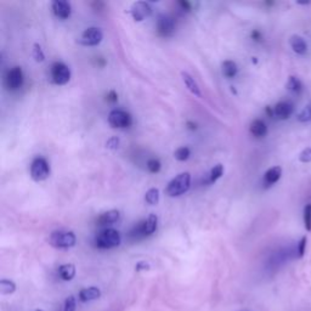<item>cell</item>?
I'll return each mask as SVG.
<instances>
[{
    "label": "cell",
    "instance_id": "obj_1",
    "mask_svg": "<svg viewBox=\"0 0 311 311\" xmlns=\"http://www.w3.org/2000/svg\"><path fill=\"white\" fill-rule=\"evenodd\" d=\"M191 186V175L190 173H181L175 176L165 188V193L169 197H179L185 192H187Z\"/></svg>",
    "mask_w": 311,
    "mask_h": 311
},
{
    "label": "cell",
    "instance_id": "obj_2",
    "mask_svg": "<svg viewBox=\"0 0 311 311\" xmlns=\"http://www.w3.org/2000/svg\"><path fill=\"white\" fill-rule=\"evenodd\" d=\"M122 242L121 233L115 229H105L96 236L95 243L101 249H111L118 247Z\"/></svg>",
    "mask_w": 311,
    "mask_h": 311
},
{
    "label": "cell",
    "instance_id": "obj_3",
    "mask_svg": "<svg viewBox=\"0 0 311 311\" xmlns=\"http://www.w3.org/2000/svg\"><path fill=\"white\" fill-rule=\"evenodd\" d=\"M77 237L73 232L71 231H54L49 237V243L50 246L60 249H66L76 246Z\"/></svg>",
    "mask_w": 311,
    "mask_h": 311
},
{
    "label": "cell",
    "instance_id": "obj_4",
    "mask_svg": "<svg viewBox=\"0 0 311 311\" xmlns=\"http://www.w3.org/2000/svg\"><path fill=\"white\" fill-rule=\"evenodd\" d=\"M50 175V167L45 158L37 157L31 164V178L34 181H44Z\"/></svg>",
    "mask_w": 311,
    "mask_h": 311
},
{
    "label": "cell",
    "instance_id": "obj_5",
    "mask_svg": "<svg viewBox=\"0 0 311 311\" xmlns=\"http://www.w3.org/2000/svg\"><path fill=\"white\" fill-rule=\"evenodd\" d=\"M50 74L53 82L58 85L67 84L69 79H71V69L63 62H55L51 66Z\"/></svg>",
    "mask_w": 311,
    "mask_h": 311
},
{
    "label": "cell",
    "instance_id": "obj_6",
    "mask_svg": "<svg viewBox=\"0 0 311 311\" xmlns=\"http://www.w3.org/2000/svg\"><path fill=\"white\" fill-rule=\"evenodd\" d=\"M133 123V119L129 113L122 110H113L108 115V124L115 129L128 128Z\"/></svg>",
    "mask_w": 311,
    "mask_h": 311
},
{
    "label": "cell",
    "instance_id": "obj_7",
    "mask_svg": "<svg viewBox=\"0 0 311 311\" xmlns=\"http://www.w3.org/2000/svg\"><path fill=\"white\" fill-rule=\"evenodd\" d=\"M5 87L9 90H17L23 84V72L21 67H12L6 72L4 78Z\"/></svg>",
    "mask_w": 311,
    "mask_h": 311
},
{
    "label": "cell",
    "instance_id": "obj_8",
    "mask_svg": "<svg viewBox=\"0 0 311 311\" xmlns=\"http://www.w3.org/2000/svg\"><path fill=\"white\" fill-rule=\"evenodd\" d=\"M129 12H130L134 21L141 22V21L150 17V15L152 14V7L150 6L149 2L146 1H136L134 2V4H131Z\"/></svg>",
    "mask_w": 311,
    "mask_h": 311
},
{
    "label": "cell",
    "instance_id": "obj_9",
    "mask_svg": "<svg viewBox=\"0 0 311 311\" xmlns=\"http://www.w3.org/2000/svg\"><path fill=\"white\" fill-rule=\"evenodd\" d=\"M102 38L103 34L100 28L90 27L82 33V37H80L79 41L80 44H83L85 46H95L101 43Z\"/></svg>",
    "mask_w": 311,
    "mask_h": 311
},
{
    "label": "cell",
    "instance_id": "obj_10",
    "mask_svg": "<svg viewBox=\"0 0 311 311\" xmlns=\"http://www.w3.org/2000/svg\"><path fill=\"white\" fill-rule=\"evenodd\" d=\"M157 32L162 37H170L174 33V21L167 15H160L157 20Z\"/></svg>",
    "mask_w": 311,
    "mask_h": 311
},
{
    "label": "cell",
    "instance_id": "obj_11",
    "mask_svg": "<svg viewBox=\"0 0 311 311\" xmlns=\"http://www.w3.org/2000/svg\"><path fill=\"white\" fill-rule=\"evenodd\" d=\"M51 9H53L54 15L61 20H66L71 16L72 7L68 1L64 0H55L51 2Z\"/></svg>",
    "mask_w": 311,
    "mask_h": 311
},
{
    "label": "cell",
    "instance_id": "obj_12",
    "mask_svg": "<svg viewBox=\"0 0 311 311\" xmlns=\"http://www.w3.org/2000/svg\"><path fill=\"white\" fill-rule=\"evenodd\" d=\"M293 113V105L288 101H281L274 107V115L279 119H288Z\"/></svg>",
    "mask_w": 311,
    "mask_h": 311
},
{
    "label": "cell",
    "instance_id": "obj_13",
    "mask_svg": "<svg viewBox=\"0 0 311 311\" xmlns=\"http://www.w3.org/2000/svg\"><path fill=\"white\" fill-rule=\"evenodd\" d=\"M101 297V291L97 287H88V288H83L78 294L80 302L88 303L92 300H96Z\"/></svg>",
    "mask_w": 311,
    "mask_h": 311
},
{
    "label": "cell",
    "instance_id": "obj_14",
    "mask_svg": "<svg viewBox=\"0 0 311 311\" xmlns=\"http://www.w3.org/2000/svg\"><path fill=\"white\" fill-rule=\"evenodd\" d=\"M121 218V213L116 209H112V211H107L105 213H102L100 217L97 218V224L101 225V226H106V225H112L115 224Z\"/></svg>",
    "mask_w": 311,
    "mask_h": 311
},
{
    "label": "cell",
    "instance_id": "obj_15",
    "mask_svg": "<svg viewBox=\"0 0 311 311\" xmlns=\"http://www.w3.org/2000/svg\"><path fill=\"white\" fill-rule=\"evenodd\" d=\"M289 45L293 49V51L299 55H304L308 51V44L307 41L304 40V38H302L300 35H292L291 39H289Z\"/></svg>",
    "mask_w": 311,
    "mask_h": 311
},
{
    "label": "cell",
    "instance_id": "obj_16",
    "mask_svg": "<svg viewBox=\"0 0 311 311\" xmlns=\"http://www.w3.org/2000/svg\"><path fill=\"white\" fill-rule=\"evenodd\" d=\"M181 78H183V82L185 83L186 88H187V89L190 90L191 94H193L194 96H197V97H201L202 96L201 90H199L198 84H197L196 80L193 79L191 74H188L187 72H181Z\"/></svg>",
    "mask_w": 311,
    "mask_h": 311
},
{
    "label": "cell",
    "instance_id": "obj_17",
    "mask_svg": "<svg viewBox=\"0 0 311 311\" xmlns=\"http://www.w3.org/2000/svg\"><path fill=\"white\" fill-rule=\"evenodd\" d=\"M281 175H282L281 167H279V165L272 167L265 173V174H264V183H265V185H268V186L274 185V184H276L277 181L281 179Z\"/></svg>",
    "mask_w": 311,
    "mask_h": 311
},
{
    "label": "cell",
    "instance_id": "obj_18",
    "mask_svg": "<svg viewBox=\"0 0 311 311\" xmlns=\"http://www.w3.org/2000/svg\"><path fill=\"white\" fill-rule=\"evenodd\" d=\"M157 224H158V218L156 214H151L144 222H142V232L144 236H150L152 235L156 230H157Z\"/></svg>",
    "mask_w": 311,
    "mask_h": 311
},
{
    "label": "cell",
    "instance_id": "obj_19",
    "mask_svg": "<svg viewBox=\"0 0 311 311\" xmlns=\"http://www.w3.org/2000/svg\"><path fill=\"white\" fill-rule=\"evenodd\" d=\"M249 130L252 133V135L256 137H263L268 134V126L260 119H255V121L252 122L249 126Z\"/></svg>",
    "mask_w": 311,
    "mask_h": 311
},
{
    "label": "cell",
    "instance_id": "obj_20",
    "mask_svg": "<svg viewBox=\"0 0 311 311\" xmlns=\"http://www.w3.org/2000/svg\"><path fill=\"white\" fill-rule=\"evenodd\" d=\"M59 275L63 281H71L76 276V266L73 264H64L59 268Z\"/></svg>",
    "mask_w": 311,
    "mask_h": 311
},
{
    "label": "cell",
    "instance_id": "obj_21",
    "mask_svg": "<svg viewBox=\"0 0 311 311\" xmlns=\"http://www.w3.org/2000/svg\"><path fill=\"white\" fill-rule=\"evenodd\" d=\"M237 72H238L237 64H236L233 61L227 60V61H225L224 63H222V74H224L226 78H233L236 74H237Z\"/></svg>",
    "mask_w": 311,
    "mask_h": 311
},
{
    "label": "cell",
    "instance_id": "obj_22",
    "mask_svg": "<svg viewBox=\"0 0 311 311\" xmlns=\"http://www.w3.org/2000/svg\"><path fill=\"white\" fill-rule=\"evenodd\" d=\"M0 292L5 295L12 294V293L16 292V283L14 281H10V280L2 279L0 281Z\"/></svg>",
    "mask_w": 311,
    "mask_h": 311
},
{
    "label": "cell",
    "instance_id": "obj_23",
    "mask_svg": "<svg viewBox=\"0 0 311 311\" xmlns=\"http://www.w3.org/2000/svg\"><path fill=\"white\" fill-rule=\"evenodd\" d=\"M145 202L150 206H156L159 202V190L158 188H150L145 194Z\"/></svg>",
    "mask_w": 311,
    "mask_h": 311
},
{
    "label": "cell",
    "instance_id": "obj_24",
    "mask_svg": "<svg viewBox=\"0 0 311 311\" xmlns=\"http://www.w3.org/2000/svg\"><path fill=\"white\" fill-rule=\"evenodd\" d=\"M287 89L291 90L294 94H299L302 92V83L297 77H289L288 82H287Z\"/></svg>",
    "mask_w": 311,
    "mask_h": 311
},
{
    "label": "cell",
    "instance_id": "obj_25",
    "mask_svg": "<svg viewBox=\"0 0 311 311\" xmlns=\"http://www.w3.org/2000/svg\"><path fill=\"white\" fill-rule=\"evenodd\" d=\"M191 151L188 147L183 146V147H179L178 150L174 152V157L175 159L180 160V162H184V160H187L188 157H190Z\"/></svg>",
    "mask_w": 311,
    "mask_h": 311
},
{
    "label": "cell",
    "instance_id": "obj_26",
    "mask_svg": "<svg viewBox=\"0 0 311 311\" xmlns=\"http://www.w3.org/2000/svg\"><path fill=\"white\" fill-rule=\"evenodd\" d=\"M222 174H224V167H222V164H217L213 169L211 170L209 180H211V183H215V181L219 180V179L221 178Z\"/></svg>",
    "mask_w": 311,
    "mask_h": 311
},
{
    "label": "cell",
    "instance_id": "obj_27",
    "mask_svg": "<svg viewBox=\"0 0 311 311\" xmlns=\"http://www.w3.org/2000/svg\"><path fill=\"white\" fill-rule=\"evenodd\" d=\"M146 167H147V169H149L150 173H154V174H156V173H158L160 170V168H162V164H160L159 159H157V158H151V159L147 160Z\"/></svg>",
    "mask_w": 311,
    "mask_h": 311
},
{
    "label": "cell",
    "instance_id": "obj_28",
    "mask_svg": "<svg viewBox=\"0 0 311 311\" xmlns=\"http://www.w3.org/2000/svg\"><path fill=\"white\" fill-rule=\"evenodd\" d=\"M33 58L37 62H43L45 60V55H44V51L41 49V46L39 44H34L33 45Z\"/></svg>",
    "mask_w": 311,
    "mask_h": 311
},
{
    "label": "cell",
    "instance_id": "obj_29",
    "mask_svg": "<svg viewBox=\"0 0 311 311\" xmlns=\"http://www.w3.org/2000/svg\"><path fill=\"white\" fill-rule=\"evenodd\" d=\"M304 226L307 231H311V204H308L304 208Z\"/></svg>",
    "mask_w": 311,
    "mask_h": 311
},
{
    "label": "cell",
    "instance_id": "obj_30",
    "mask_svg": "<svg viewBox=\"0 0 311 311\" xmlns=\"http://www.w3.org/2000/svg\"><path fill=\"white\" fill-rule=\"evenodd\" d=\"M76 308H77L76 298H74L73 295H69V297L64 300L63 311H76Z\"/></svg>",
    "mask_w": 311,
    "mask_h": 311
},
{
    "label": "cell",
    "instance_id": "obj_31",
    "mask_svg": "<svg viewBox=\"0 0 311 311\" xmlns=\"http://www.w3.org/2000/svg\"><path fill=\"white\" fill-rule=\"evenodd\" d=\"M298 119H299L300 122L310 121L311 119V106H305V107L303 108L302 112L299 113V116H298Z\"/></svg>",
    "mask_w": 311,
    "mask_h": 311
},
{
    "label": "cell",
    "instance_id": "obj_32",
    "mask_svg": "<svg viewBox=\"0 0 311 311\" xmlns=\"http://www.w3.org/2000/svg\"><path fill=\"white\" fill-rule=\"evenodd\" d=\"M299 160L303 163L311 162V147H307L305 150H303L302 154L299 155Z\"/></svg>",
    "mask_w": 311,
    "mask_h": 311
},
{
    "label": "cell",
    "instance_id": "obj_33",
    "mask_svg": "<svg viewBox=\"0 0 311 311\" xmlns=\"http://www.w3.org/2000/svg\"><path fill=\"white\" fill-rule=\"evenodd\" d=\"M106 147L110 150H117L119 147V139L117 136H112L106 142Z\"/></svg>",
    "mask_w": 311,
    "mask_h": 311
},
{
    "label": "cell",
    "instance_id": "obj_34",
    "mask_svg": "<svg viewBox=\"0 0 311 311\" xmlns=\"http://www.w3.org/2000/svg\"><path fill=\"white\" fill-rule=\"evenodd\" d=\"M305 248H307V237H303L302 240H300L299 245H298V253H299L300 258L304 255Z\"/></svg>",
    "mask_w": 311,
    "mask_h": 311
},
{
    "label": "cell",
    "instance_id": "obj_35",
    "mask_svg": "<svg viewBox=\"0 0 311 311\" xmlns=\"http://www.w3.org/2000/svg\"><path fill=\"white\" fill-rule=\"evenodd\" d=\"M150 269H151V266H150L149 263H146V261H139V263L136 264L135 266V270L139 272V271H149Z\"/></svg>",
    "mask_w": 311,
    "mask_h": 311
},
{
    "label": "cell",
    "instance_id": "obj_36",
    "mask_svg": "<svg viewBox=\"0 0 311 311\" xmlns=\"http://www.w3.org/2000/svg\"><path fill=\"white\" fill-rule=\"evenodd\" d=\"M179 5H180L184 11H191V9H192V4L188 1H184V0L179 1Z\"/></svg>",
    "mask_w": 311,
    "mask_h": 311
},
{
    "label": "cell",
    "instance_id": "obj_37",
    "mask_svg": "<svg viewBox=\"0 0 311 311\" xmlns=\"http://www.w3.org/2000/svg\"><path fill=\"white\" fill-rule=\"evenodd\" d=\"M107 101H110V102H117L118 101V95H117L116 92H110L107 94Z\"/></svg>",
    "mask_w": 311,
    "mask_h": 311
},
{
    "label": "cell",
    "instance_id": "obj_38",
    "mask_svg": "<svg viewBox=\"0 0 311 311\" xmlns=\"http://www.w3.org/2000/svg\"><path fill=\"white\" fill-rule=\"evenodd\" d=\"M35 311H43V310H35Z\"/></svg>",
    "mask_w": 311,
    "mask_h": 311
}]
</instances>
